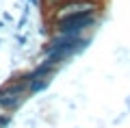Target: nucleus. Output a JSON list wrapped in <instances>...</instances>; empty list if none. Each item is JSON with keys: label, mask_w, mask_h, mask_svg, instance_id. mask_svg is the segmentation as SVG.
<instances>
[{"label": "nucleus", "mask_w": 130, "mask_h": 128, "mask_svg": "<svg viewBox=\"0 0 130 128\" xmlns=\"http://www.w3.org/2000/svg\"><path fill=\"white\" fill-rule=\"evenodd\" d=\"M104 9H106V0H63L46 15V20L52 24V22H59V20L72 18V15L102 13Z\"/></svg>", "instance_id": "nucleus-1"}, {"label": "nucleus", "mask_w": 130, "mask_h": 128, "mask_svg": "<svg viewBox=\"0 0 130 128\" xmlns=\"http://www.w3.org/2000/svg\"><path fill=\"white\" fill-rule=\"evenodd\" d=\"M100 13H85V15H72V18L59 20L50 24V33H61V35H87L100 26Z\"/></svg>", "instance_id": "nucleus-2"}, {"label": "nucleus", "mask_w": 130, "mask_h": 128, "mask_svg": "<svg viewBox=\"0 0 130 128\" xmlns=\"http://www.w3.org/2000/svg\"><path fill=\"white\" fill-rule=\"evenodd\" d=\"M52 85V76H46V78H35V80H30V89H28V93L32 96H39V93L48 91Z\"/></svg>", "instance_id": "nucleus-3"}, {"label": "nucleus", "mask_w": 130, "mask_h": 128, "mask_svg": "<svg viewBox=\"0 0 130 128\" xmlns=\"http://www.w3.org/2000/svg\"><path fill=\"white\" fill-rule=\"evenodd\" d=\"M11 122H13V115H11V113H5V111H2V113H0V128H7Z\"/></svg>", "instance_id": "nucleus-4"}, {"label": "nucleus", "mask_w": 130, "mask_h": 128, "mask_svg": "<svg viewBox=\"0 0 130 128\" xmlns=\"http://www.w3.org/2000/svg\"><path fill=\"white\" fill-rule=\"evenodd\" d=\"M28 20H30V15H26V13H22L20 15V20H18V26H15V31H24V28H26V24H28Z\"/></svg>", "instance_id": "nucleus-5"}, {"label": "nucleus", "mask_w": 130, "mask_h": 128, "mask_svg": "<svg viewBox=\"0 0 130 128\" xmlns=\"http://www.w3.org/2000/svg\"><path fill=\"white\" fill-rule=\"evenodd\" d=\"M13 39L18 41V48H24V46L28 44V35H24V33H15Z\"/></svg>", "instance_id": "nucleus-6"}, {"label": "nucleus", "mask_w": 130, "mask_h": 128, "mask_svg": "<svg viewBox=\"0 0 130 128\" xmlns=\"http://www.w3.org/2000/svg\"><path fill=\"white\" fill-rule=\"evenodd\" d=\"M2 20H5V24H13V13L5 11V13H2Z\"/></svg>", "instance_id": "nucleus-7"}, {"label": "nucleus", "mask_w": 130, "mask_h": 128, "mask_svg": "<svg viewBox=\"0 0 130 128\" xmlns=\"http://www.w3.org/2000/svg\"><path fill=\"white\" fill-rule=\"evenodd\" d=\"M26 2L32 7V9H39V7H41V0H26Z\"/></svg>", "instance_id": "nucleus-8"}, {"label": "nucleus", "mask_w": 130, "mask_h": 128, "mask_svg": "<svg viewBox=\"0 0 130 128\" xmlns=\"http://www.w3.org/2000/svg\"><path fill=\"white\" fill-rule=\"evenodd\" d=\"M37 126V119H26V128H35Z\"/></svg>", "instance_id": "nucleus-9"}, {"label": "nucleus", "mask_w": 130, "mask_h": 128, "mask_svg": "<svg viewBox=\"0 0 130 128\" xmlns=\"http://www.w3.org/2000/svg\"><path fill=\"white\" fill-rule=\"evenodd\" d=\"M126 111H128V113H130V96L126 98Z\"/></svg>", "instance_id": "nucleus-10"}, {"label": "nucleus", "mask_w": 130, "mask_h": 128, "mask_svg": "<svg viewBox=\"0 0 130 128\" xmlns=\"http://www.w3.org/2000/svg\"><path fill=\"white\" fill-rule=\"evenodd\" d=\"M5 26H7V24H5V20L0 18V31H2V28H5Z\"/></svg>", "instance_id": "nucleus-11"}, {"label": "nucleus", "mask_w": 130, "mask_h": 128, "mask_svg": "<svg viewBox=\"0 0 130 128\" xmlns=\"http://www.w3.org/2000/svg\"><path fill=\"white\" fill-rule=\"evenodd\" d=\"M0 46H2V37H0Z\"/></svg>", "instance_id": "nucleus-12"}, {"label": "nucleus", "mask_w": 130, "mask_h": 128, "mask_svg": "<svg viewBox=\"0 0 130 128\" xmlns=\"http://www.w3.org/2000/svg\"><path fill=\"white\" fill-rule=\"evenodd\" d=\"M61 2H63V0H61Z\"/></svg>", "instance_id": "nucleus-13"}]
</instances>
